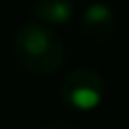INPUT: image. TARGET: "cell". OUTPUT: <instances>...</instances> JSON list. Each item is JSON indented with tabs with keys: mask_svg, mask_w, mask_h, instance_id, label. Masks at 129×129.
<instances>
[{
	"mask_svg": "<svg viewBox=\"0 0 129 129\" xmlns=\"http://www.w3.org/2000/svg\"><path fill=\"white\" fill-rule=\"evenodd\" d=\"M38 129H77V127L73 123H67V121H50V123H44Z\"/></svg>",
	"mask_w": 129,
	"mask_h": 129,
	"instance_id": "5",
	"label": "cell"
},
{
	"mask_svg": "<svg viewBox=\"0 0 129 129\" xmlns=\"http://www.w3.org/2000/svg\"><path fill=\"white\" fill-rule=\"evenodd\" d=\"M12 52L22 69L32 75H52L64 62V44L60 36L42 22L22 24L12 40Z\"/></svg>",
	"mask_w": 129,
	"mask_h": 129,
	"instance_id": "1",
	"label": "cell"
},
{
	"mask_svg": "<svg viewBox=\"0 0 129 129\" xmlns=\"http://www.w3.org/2000/svg\"><path fill=\"white\" fill-rule=\"evenodd\" d=\"M75 12L73 0H36L34 4V14L36 18L44 24H64L71 20Z\"/></svg>",
	"mask_w": 129,
	"mask_h": 129,
	"instance_id": "4",
	"label": "cell"
},
{
	"mask_svg": "<svg viewBox=\"0 0 129 129\" xmlns=\"http://www.w3.org/2000/svg\"><path fill=\"white\" fill-rule=\"evenodd\" d=\"M117 16L109 4L93 2L85 8L81 16V30L93 42H107L115 32Z\"/></svg>",
	"mask_w": 129,
	"mask_h": 129,
	"instance_id": "3",
	"label": "cell"
},
{
	"mask_svg": "<svg viewBox=\"0 0 129 129\" xmlns=\"http://www.w3.org/2000/svg\"><path fill=\"white\" fill-rule=\"evenodd\" d=\"M105 93H107V83L103 75L89 67H81L64 75L58 87L60 101L77 111H91L99 107L105 99Z\"/></svg>",
	"mask_w": 129,
	"mask_h": 129,
	"instance_id": "2",
	"label": "cell"
}]
</instances>
